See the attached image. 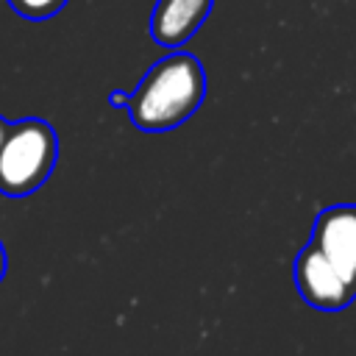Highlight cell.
Wrapping results in <instances>:
<instances>
[{
	"label": "cell",
	"instance_id": "6da1fadb",
	"mask_svg": "<svg viewBox=\"0 0 356 356\" xmlns=\"http://www.w3.org/2000/svg\"><path fill=\"white\" fill-rule=\"evenodd\" d=\"M206 97V70L197 56L172 50L159 58L136 83L134 92L114 89L108 103L125 108L139 131L161 134L184 125Z\"/></svg>",
	"mask_w": 356,
	"mask_h": 356
},
{
	"label": "cell",
	"instance_id": "7a4b0ae2",
	"mask_svg": "<svg viewBox=\"0 0 356 356\" xmlns=\"http://www.w3.org/2000/svg\"><path fill=\"white\" fill-rule=\"evenodd\" d=\"M58 161L56 128L42 117H22L6 125L0 136V195H33Z\"/></svg>",
	"mask_w": 356,
	"mask_h": 356
},
{
	"label": "cell",
	"instance_id": "3957f363",
	"mask_svg": "<svg viewBox=\"0 0 356 356\" xmlns=\"http://www.w3.org/2000/svg\"><path fill=\"white\" fill-rule=\"evenodd\" d=\"M309 245L356 289V203H337L317 214Z\"/></svg>",
	"mask_w": 356,
	"mask_h": 356
},
{
	"label": "cell",
	"instance_id": "277c9868",
	"mask_svg": "<svg viewBox=\"0 0 356 356\" xmlns=\"http://www.w3.org/2000/svg\"><path fill=\"white\" fill-rule=\"evenodd\" d=\"M292 275H295V286H298L300 298L312 309H320V312H342L345 306H350L356 300V289L309 242L295 256Z\"/></svg>",
	"mask_w": 356,
	"mask_h": 356
},
{
	"label": "cell",
	"instance_id": "5b68a950",
	"mask_svg": "<svg viewBox=\"0 0 356 356\" xmlns=\"http://www.w3.org/2000/svg\"><path fill=\"white\" fill-rule=\"evenodd\" d=\"M214 0H156L150 14V36L156 44L178 50L209 19Z\"/></svg>",
	"mask_w": 356,
	"mask_h": 356
},
{
	"label": "cell",
	"instance_id": "8992f818",
	"mask_svg": "<svg viewBox=\"0 0 356 356\" xmlns=\"http://www.w3.org/2000/svg\"><path fill=\"white\" fill-rule=\"evenodd\" d=\"M6 3L11 6L14 14H19L25 19H36V22L56 17L67 6V0H6Z\"/></svg>",
	"mask_w": 356,
	"mask_h": 356
},
{
	"label": "cell",
	"instance_id": "52a82bcc",
	"mask_svg": "<svg viewBox=\"0 0 356 356\" xmlns=\"http://www.w3.org/2000/svg\"><path fill=\"white\" fill-rule=\"evenodd\" d=\"M6 267H8V259H6V248H3V242H0V281H3V275H6Z\"/></svg>",
	"mask_w": 356,
	"mask_h": 356
},
{
	"label": "cell",
	"instance_id": "ba28073f",
	"mask_svg": "<svg viewBox=\"0 0 356 356\" xmlns=\"http://www.w3.org/2000/svg\"><path fill=\"white\" fill-rule=\"evenodd\" d=\"M6 125H8V120H6V117H0V136H3V131H6Z\"/></svg>",
	"mask_w": 356,
	"mask_h": 356
}]
</instances>
